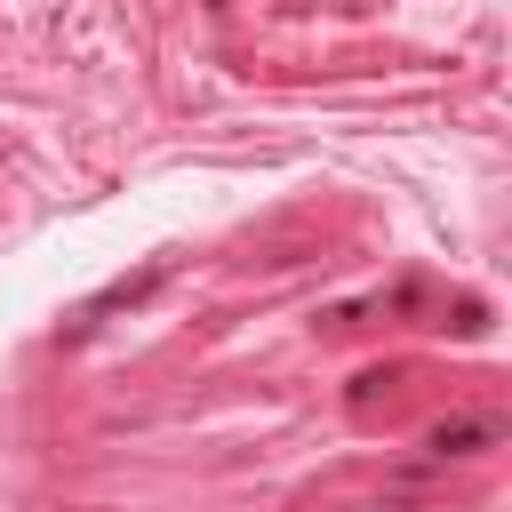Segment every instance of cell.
<instances>
[{"label": "cell", "mask_w": 512, "mask_h": 512, "mask_svg": "<svg viewBox=\"0 0 512 512\" xmlns=\"http://www.w3.org/2000/svg\"><path fill=\"white\" fill-rule=\"evenodd\" d=\"M496 440H504V416H448V424L424 432L432 456H480V448H496Z\"/></svg>", "instance_id": "6da1fadb"}]
</instances>
